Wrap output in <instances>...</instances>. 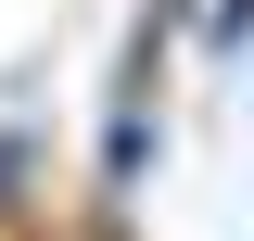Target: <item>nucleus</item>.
<instances>
[{
    "mask_svg": "<svg viewBox=\"0 0 254 241\" xmlns=\"http://www.w3.org/2000/svg\"><path fill=\"white\" fill-rule=\"evenodd\" d=\"M140 165H153V102H115V127H102V203H127Z\"/></svg>",
    "mask_w": 254,
    "mask_h": 241,
    "instance_id": "f257e3e1",
    "label": "nucleus"
},
{
    "mask_svg": "<svg viewBox=\"0 0 254 241\" xmlns=\"http://www.w3.org/2000/svg\"><path fill=\"white\" fill-rule=\"evenodd\" d=\"M242 26H254V0H216V13H203V38H216V51H229Z\"/></svg>",
    "mask_w": 254,
    "mask_h": 241,
    "instance_id": "f03ea898",
    "label": "nucleus"
}]
</instances>
